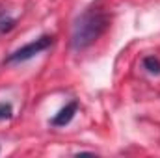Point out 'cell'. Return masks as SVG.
<instances>
[{"instance_id":"obj_1","label":"cell","mask_w":160,"mask_h":158,"mask_svg":"<svg viewBox=\"0 0 160 158\" xmlns=\"http://www.w3.org/2000/svg\"><path fill=\"white\" fill-rule=\"evenodd\" d=\"M108 28V15L101 9H86L73 24L71 45L75 50H84L91 47Z\"/></svg>"},{"instance_id":"obj_2","label":"cell","mask_w":160,"mask_h":158,"mask_svg":"<svg viewBox=\"0 0 160 158\" xmlns=\"http://www.w3.org/2000/svg\"><path fill=\"white\" fill-rule=\"evenodd\" d=\"M50 45H52V37H50V36H41V37H38L36 41H30L28 45H24V47L17 48L15 52H11V54L8 56L6 62H8V63L26 62V60H30V58H34V56L41 54L43 50H47Z\"/></svg>"},{"instance_id":"obj_3","label":"cell","mask_w":160,"mask_h":158,"mask_svg":"<svg viewBox=\"0 0 160 158\" xmlns=\"http://www.w3.org/2000/svg\"><path fill=\"white\" fill-rule=\"evenodd\" d=\"M77 110H78V104H77L75 101L69 102V104H65V108H62V110L52 117V125H54V126H65L71 119L75 117Z\"/></svg>"},{"instance_id":"obj_4","label":"cell","mask_w":160,"mask_h":158,"mask_svg":"<svg viewBox=\"0 0 160 158\" xmlns=\"http://www.w3.org/2000/svg\"><path fill=\"white\" fill-rule=\"evenodd\" d=\"M143 67L151 73V75H160V60L157 56H147L143 60Z\"/></svg>"},{"instance_id":"obj_5","label":"cell","mask_w":160,"mask_h":158,"mask_svg":"<svg viewBox=\"0 0 160 158\" xmlns=\"http://www.w3.org/2000/svg\"><path fill=\"white\" fill-rule=\"evenodd\" d=\"M11 114H13L11 104H8V102H0V119H9L11 117Z\"/></svg>"}]
</instances>
